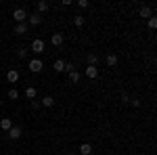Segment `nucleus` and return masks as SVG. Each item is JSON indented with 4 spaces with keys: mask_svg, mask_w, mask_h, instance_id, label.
Segmentation results:
<instances>
[{
    "mask_svg": "<svg viewBox=\"0 0 157 155\" xmlns=\"http://www.w3.org/2000/svg\"><path fill=\"white\" fill-rule=\"evenodd\" d=\"M27 67H29L32 73H40L42 69H44V61L42 59H32L29 63H27Z\"/></svg>",
    "mask_w": 157,
    "mask_h": 155,
    "instance_id": "nucleus-1",
    "label": "nucleus"
},
{
    "mask_svg": "<svg viewBox=\"0 0 157 155\" xmlns=\"http://www.w3.org/2000/svg\"><path fill=\"white\" fill-rule=\"evenodd\" d=\"M13 19H15L17 23H25V21H27V11H25V9H15V11H13Z\"/></svg>",
    "mask_w": 157,
    "mask_h": 155,
    "instance_id": "nucleus-2",
    "label": "nucleus"
},
{
    "mask_svg": "<svg viewBox=\"0 0 157 155\" xmlns=\"http://www.w3.org/2000/svg\"><path fill=\"white\" fill-rule=\"evenodd\" d=\"M32 52H34V55H42V52H44V40L36 38V40L32 42Z\"/></svg>",
    "mask_w": 157,
    "mask_h": 155,
    "instance_id": "nucleus-3",
    "label": "nucleus"
},
{
    "mask_svg": "<svg viewBox=\"0 0 157 155\" xmlns=\"http://www.w3.org/2000/svg\"><path fill=\"white\" fill-rule=\"evenodd\" d=\"M42 23V15L40 13H32V15H27V25H40Z\"/></svg>",
    "mask_w": 157,
    "mask_h": 155,
    "instance_id": "nucleus-4",
    "label": "nucleus"
},
{
    "mask_svg": "<svg viewBox=\"0 0 157 155\" xmlns=\"http://www.w3.org/2000/svg\"><path fill=\"white\" fill-rule=\"evenodd\" d=\"M21 134H23V132H21L19 126H13L11 130H9V138H11V141H19V138H21Z\"/></svg>",
    "mask_w": 157,
    "mask_h": 155,
    "instance_id": "nucleus-5",
    "label": "nucleus"
},
{
    "mask_svg": "<svg viewBox=\"0 0 157 155\" xmlns=\"http://www.w3.org/2000/svg\"><path fill=\"white\" fill-rule=\"evenodd\" d=\"M84 73H86V78H88V80H97V78H98V67H92V65H88Z\"/></svg>",
    "mask_w": 157,
    "mask_h": 155,
    "instance_id": "nucleus-6",
    "label": "nucleus"
},
{
    "mask_svg": "<svg viewBox=\"0 0 157 155\" xmlns=\"http://www.w3.org/2000/svg\"><path fill=\"white\" fill-rule=\"evenodd\" d=\"M63 42H65V36L63 34H52V38H50V44L52 46H61Z\"/></svg>",
    "mask_w": 157,
    "mask_h": 155,
    "instance_id": "nucleus-7",
    "label": "nucleus"
},
{
    "mask_svg": "<svg viewBox=\"0 0 157 155\" xmlns=\"http://www.w3.org/2000/svg\"><path fill=\"white\" fill-rule=\"evenodd\" d=\"M6 80L11 84L19 82V72H17V69H9V72H6Z\"/></svg>",
    "mask_w": 157,
    "mask_h": 155,
    "instance_id": "nucleus-8",
    "label": "nucleus"
},
{
    "mask_svg": "<svg viewBox=\"0 0 157 155\" xmlns=\"http://www.w3.org/2000/svg\"><path fill=\"white\" fill-rule=\"evenodd\" d=\"M78 153H80V155H92V145L82 143V145H80V149H78Z\"/></svg>",
    "mask_w": 157,
    "mask_h": 155,
    "instance_id": "nucleus-9",
    "label": "nucleus"
},
{
    "mask_svg": "<svg viewBox=\"0 0 157 155\" xmlns=\"http://www.w3.org/2000/svg\"><path fill=\"white\" fill-rule=\"evenodd\" d=\"M52 69H55L57 73H63V72H65V61H63V59H57L55 63H52Z\"/></svg>",
    "mask_w": 157,
    "mask_h": 155,
    "instance_id": "nucleus-10",
    "label": "nucleus"
},
{
    "mask_svg": "<svg viewBox=\"0 0 157 155\" xmlns=\"http://www.w3.org/2000/svg\"><path fill=\"white\" fill-rule=\"evenodd\" d=\"M25 99H29V101H34V99H36V95H38V90L36 88H34V86H27V88H25Z\"/></svg>",
    "mask_w": 157,
    "mask_h": 155,
    "instance_id": "nucleus-11",
    "label": "nucleus"
},
{
    "mask_svg": "<svg viewBox=\"0 0 157 155\" xmlns=\"http://www.w3.org/2000/svg\"><path fill=\"white\" fill-rule=\"evenodd\" d=\"M0 128H2L4 132H9V130H11V128H13L11 118H2V119H0Z\"/></svg>",
    "mask_w": 157,
    "mask_h": 155,
    "instance_id": "nucleus-12",
    "label": "nucleus"
},
{
    "mask_svg": "<svg viewBox=\"0 0 157 155\" xmlns=\"http://www.w3.org/2000/svg\"><path fill=\"white\" fill-rule=\"evenodd\" d=\"M36 9H38L36 13H40V15H42V13H46V11H48V9H50V4H48V2H46V0H40V2H38V4H36Z\"/></svg>",
    "mask_w": 157,
    "mask_h": 155,
    "instance_id": "nucleus-13",
    "label": "nucleus"
},
{
    "mask_svg": "<svg viewBox=\"0 0 157 155\" xmlns=\"http://www.w3.org/2000/svg\"><path fill=\"white\" fill-rule=\"evenodd\" d=\"M15 34L17 36H25L27 34V23H17L15 25Z\"/></svg>",
    "mask_w": 157,
    "mask_h": 155,
    "instance_id": "nucleus-14",
    "label": "nucleus"
},
{
    "mask_svg": "<svg viewBox=\"0 0 157 155\" xmlns=\"http://www.w3.org/2000/svg\"><path fill=\"white\" fill-rule=\"evenodd\" d=\"M80 80H82V73L78 72V69L69 73V82H71V84H80Z\"/></svg>",
    "mask_w": 157,
    "mask_h": 155,
    "instance_id": "nucleus-15",
    "label": "nucleus"
},
{
    "mask_svg": "<svg viewBox=\"0 0 157 155\" xmlns=\"http://www.w3.org/2000/svg\"><path fill=\"white\" fill-rule=\"evenodd\" d=\"M40 105H42V107H52V105H55V99H52L50 95H46L42 101H40Z\"/></svg>",
    "mask_w": 157,
    "mask_h": 155,
    "instance_id": "nucleus-16",
    "label": "nucleus"
},
{
    "mask_svg": "<svg viewBox=\"0 0 157 155\" xmlns=\"http://www.w3.org/2000/svg\"><path fill=\"white\" fill-rule=\"evenodd\" d=\"M140 17H143V19H151V17H153V11H151L149 6H140Z\"/></svg>",
    "mask_w": 157,
    "mask_h": 155,
    "instance_id": "nucleus-17",
    "label": "nucleus"
},
{
    "mask_svg": "<svg viewBox=\"0 0 157 155\" xmlns=\"http://www.w3.org/2000/svg\"><path fill=\"white\" fill-rule=\"evenodd\" d=\"M86 61H88V65H92V67H97V65H98V57L94 55V52H90V55L86 57Z\"/></svg>",
    "mask_w": 157,
    "mask_h": 155,
    "instance_id": "nucleus-18",
    "label": "nucleus"
},
{
    "mask_svg": "<svg viewBox=\"0 0 157 155\" xmlns=\"http://www.w3.org/2000/svg\"><path fill=\"white\" fill-rule=\"evenodd\" d=\"M107 65L109 67H115V65H117V55H113V52H111V55H107Z\"/></svg>",
    "mask_w": 157,
    "mask_h": 155,
    "instance_id": "nucleus-19",
    "label": "nucleus"
},
{
    "mask_svg": "<svg viewBox=\"0 0 157 155\" xmlns=\"http://www.w3.org/2000/svg\"><path fill=\"white\" fill-rule=\"evenodd\" d=\"M84 23H86V19L82 15H75V17H73V25H75V27H84Z\"/></svg>",
    "mask_w": 157,
    "mask_h": 155,
    "instance_id": "nucleus-20",
    "label": "nucleus"
},
{
    "mask_svg": "<svg viewBox=\"0 0 157 155\" xmlns=\"http://www.w3.org/2000/svg\"><path fill=\"white\" fill-rule=\"evenodd\" d=\"M9 99H11V101H17V99H19V92H17L15 88H11V90H9Z\"/></svg>",
    "mask_w": 157,
    "mask_h": 155,
    "instance_id": "nucleus-21",
    "label": "nucleus"
},
{
    "mask_svg": "<svg viewBox=\"0 0 157 155\" xmlns=\"http://www.w3.org/2000/svg\"><path fill=\"white\" fill-rule=\"evenodd\" d=\"M17 57L19 59H27V48H19L17 50Z\"/></svg>",
    "mask_w": 157,
    "mask_h": 155,
    "instance_id": "nucleus-22",
    "label": "nucleus"
},
{
    "mask_svg": "<svg viewBox=\"0 0 157 155\" xmlns=\"http://www.w3.org/2000/svg\"><path fill=\"white\" fill-rule=\"evenodd\" d=\"M65 72H67V73L75 72V65H73V63H67V61H65Z\"/></svg>",
    "mask_w": 157,
    "mask_h": 155,
    "instance_id": "nucleus-23",
    "label": "nucleus"
},
{
    "mask_svg": "<svg viewBox=\"0 0 157 155\" xmlns=\"http://www.w3.org/2000/svg\"><path fill=\"white\" fill-rule=\"evenodd\" d=\"M147 23H149L151 29H155V27H157V19H155V17H151V19H147Z\"/></svg>",
    "mask_w": 157,
    "mask_h": 155,
    "instance_id": "nucleus-24",
    "label": "nucleus"
},
{
    "mask_svg": "<svg viewBox=\"0 0 157 155\" xmlns=\"http://www.w3.org/2000/svg\"><path fill=\"white\" fill-rule=\"evenodd\" d=\"M78 6L80 9H88V0H78Z\"/></svg>",
    "mask_w": 157,
    "mask_h": 155,
    "instance_id": "nucleus-25",
    "label": "nucleus"
},
{
    "mask_svg": "<svg viewBox=\"0 0 157 155\" xmlns=\"http://www.w3.org/2000/svg\"><path fill=\"white\" fill-rule=\"evenodd\" d=\"M130 105H132V107H140V101H138V99H132Z\"/></svg>",
    "mask_w": 157,
    "mask_h": 155,
    "instance_id": "nucleus-26",
    "label": "nucleus"
},
{
    "mask_svg": "<svg viewBox=\"0 0 157 155\" xmlns=\"http://www.w3.org/2000/svg\"><path fill=\"white\" fill-rule=\"evenodd\" d=\"M42 105H40V101H32V109H40Z\"/></svg>",
    "mask_w": 157,
    "mask_h": 155,
    "instance_id": "nucleus-27",
    "label": "nucleus"
},
{
    "mask_svg": "<svg viewBox=\"0 0 157 155\" xmlns=\"http://www.w3.org/2000/svg\"><path fill=\"white\" fill-rule=\"evenodd\" d=\"M67 155H75V153H67Z\"/></svg>",
    "mask_w": 157,
    "mask_h": 155,
    "instance_id": "nucleus-28",
    "label": "nucleus"
},
{
    "mask_svg": "<svg viewBox=\"0 0 157 155\" xmlns=\"http://www.w3.org/2000/svg\"><path fill=\"white\" fill-rule=\"evenodd\" d=\"M0 107H2V101H0Z\"/></svg>",
    "mask_w": 157,
    "mask_h": 155,
    "instance_id": "nucleus-29",
    "label": "nucleus"
},
{
    "mask_svg": "<svg viewBox=\"0 0 157 155\" xmlns=\"http://www.w3.org/2000/svg\"><path fill=\"white\" fill-rule=\"evenodd\" d=\"M0 6H2V2H0Z\"/></svg>",
    "mask_w": 157,
    "mask_h": 155,
    "instance_id": "nucleus-30",
    "label": "nucleus"
}]
</instances>
